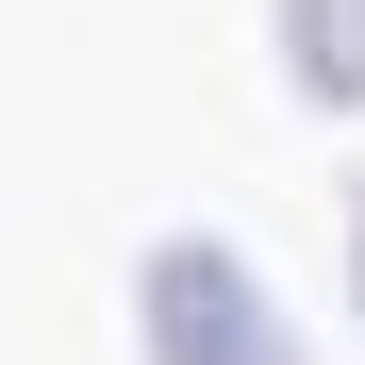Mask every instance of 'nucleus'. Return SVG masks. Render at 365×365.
I'll list each match as a JSON object with an SVG mask.
<instances>
[{
	"label": "nucleus",
	"mask_w": 365,
	"mask_h": 365,
	"mask_svg": "<svg viewBox=\"0 0 365 365\" xmlns=\"http://www.w3.org/2000/svg\"><path fill=\"white\" fill-rule=\"evenodd\" d=\"M133 365H316V332L266 282V250H232V232L182 216V232L133 250Z\"/></svg>",
	"instance_id": "obj_1"
},
{
	"label": "nucleus",
	"mask_w": 365,
	"mask_h": 365,
	"mask_svg": "<svg viewBox=\"0 0 365 365\" xmlns=\"http://www.w3.org/2000/svg\"><path fill=\"white\" fill-rule=\"evenodd\" d=\"M266 50H282L299 116H365V0H266Z\"/></svg>",
	"instance_id": "obj_2"
},
{
	"label": "nucleus",
	"mask_w": 365,
	"mask_h": 365,
	"mask_svg": "<svg viewBox=\"0 0 365 365\" xmlns=\"http://www.w3.org/2000/svg\"><path fill=\"white\" fill-rule=\"evenodd\" d=\"M332 250H349V316H365V182H349V216H332Z\"/></svg>",
	"instance_id": "obj_3"
}]
</instances>
